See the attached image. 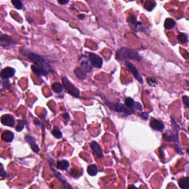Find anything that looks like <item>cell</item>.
<instances>
[{
    "instance_id": "cell-26",
    "label": "cell",
    "mask_w": 189,
    "mask_h": 189,
    "mask_svg": "<svg viewBox=\"0 0 189 189\" xmlns=\"http://www.w3.org/2000/svg\"><path fill=\"white\" fill-rule=\"evenodd\" d=\"M177 39H178L179 42L181 44H186L188 42V36L186 33H180L177 36Z\"/></svg>"
},
{
    "instance_id": "cell-19",
    "label": "cell",
    "mask_w": 189,
    "mask_h": 189,
    "mask_svg": "<svg viewBox=\"0 0 189 189\" xmlns=\"http://www.w3.org/2000/svg\"><path fill=\"white\" fill-rule=\"evenodd\" d=\"M74 73L76 77L81 80H84L86 78V72L81 67H76L74 70Z\"/></svg>"
},
{
    "instance_id": "cell-34",
    "label": "cell",
    "mask_w": 189,
    "mask_h": 189,
    "mask_svg": "<svg viewBox=\"0 0 189 189\" xmlns=\"http://www.w3.org/2000/svg\"><path fill=\"white\" fill-rule=\"evenodd\" d=\"M159 157H160L162 160H163L164 159V152L162 147L161 148H160V154H159Z\"/></svg>"
},
{
    "instance_id": "cell-5",
    "label": "cell",
    "mask_w": 189,
    "mask_h": 189,
    "mask_svg": "<svg viewBox=\"0 0 189 189\" xmlns=\"http://www.w3.org/2000/svg\"><path fill=\"white\" fill-rule=\"evenodd\" d=\"M128 22L129 23V25L132 28L134 31H142L143 33H148V30L143 25V23L140 22L137 20V17L135 16H130L128 19Z\"/></svg>"
},
{
    "instance_id": "cell-32",
    "label": "cell",
    "mask_w": 189,
    "mask_h": 189,
    "mask_svg": "<svg viewBox=\"0 0 189 189\" xmlns=\"http://www.w3.org/2000/svg\"><path fill=\"white\" fill-rule=\"evenodd\" d=\"M183 102L185 104V107L188 108L189 107V98L187 95H184L183 97Z\"/></svg>"
},
{
    "instance_id": "cell-23",
    "label": "cell",
    "mask_w": 189,
    "mask_h": 189,
    "mask_svg": "<svg viewBox=\"0 0 189 189\" xmlns=\"http://www.w3.org/2000/svg\"><path fill=\"white\" fill-rule=\"evenodd\" d=\"M52 90L56 93H61V92L63 91L64 90V86L62 84H61L60 83H58V82H55L52 84L51 86Z\"/></svg>"
},
{
    "instance_id": "cell-24",
    "label": "cell",
    "mask_w": 189,
    "mask_h": 189,
    "mask_svg": "<svg viewBox=\"0 0 189 189\" xmlns=\"http://www.w3.org/2000/svg\"><path fill=\"white\" fill-rule=\"evenodd\" d=\"M156 6V2L155 1H146L144 4V8L146 11H152L154 8Z\"/></svg>"
},
{
    "instance_id": "cell-2",
    "label": "cell",
    "mask_w": 189,
    "mask_h": 189,
    "mask_svg": "<svg viewBox=\"0 0 189 189\" xmlns=\"http://www.w3.org/2000/svg\"><path fill=\"white\" fill-rule=\"evenodd\" d=\"M23 55H24L26 57H28L31 61H33L35 64H37L38 66L44 68L45 70L48 72V73H51L53 72V69L51 67V65L47 62L46 59L43 56H39V55L36 54V53H31V52H24Z\"/></svg>"
},
{
    "instance_id": "cell-36",
    "label": "cell",
    "mask_w": 189,
    "mask_h": 189,
    "mask_svg": "<svg viewBox=\"0 0 189 189\" xmlns=\"http://www.w3.org/2000/svg\"><path fill=\"white\" fill-rule=\"evenodd\" d=\"M63 117L64 118V119H66L67 120H69V119H70V115H68L67 113H65L64 115H63Z\"/></svg>"
},
{
    "instance_id": "cell-13",
    "label": "cell",
    "mask_w": 189,
    "mask_h": 189,
    "mask_svg": "<svg viewBox=\"0 0 189 189\" xmlns=\"http://www.w3.org/2000/svg\"><path fill=\"white\" fill-rule=\"evenodd\" d=\"M90 147H91L93 153H94V155L97 157V158H103V152H102L101 146H100L99 144H98L96 141L92 142V143H90Z\"/></svg>"
},
{
    "instance_id": "cell-39",
    "label": "cell",
    "mask_w": 189,
    "mask_h": 189,
    "mask_svg": "<svg viewBox=\"0 0 189 189\" xmlns=\"http://www.w3.org/2000/svg\"><path fill=\"white\" fill-rule=\"evenodd\" d=\"M129 188H137V187L136 186H135V185H129Z\"/></svg>"
},
{
    "instance_id": "cell-31",
    "label": "cell",
    "mask_w": 189,
    "mask_h": 189,
    "mask_svg": "<svg viewBox=\"0 0 189 189\" xmlns=\"http://www.w3.org/2000/svg\"><path fill=\"white\" fill-rule=\"evenodd\" d=\"M0 176L2 177V179L7 178L8 177V174H7V172L5 171L4 167H3L2 164H1V171H0Z\"/></svg>"
},
{
    "instance_id": "cell-28",
    "label": "cell",
    "mask_w": 189,
    "mask_h": 189,
    "mask_svg": "<svg viewBox=\"0 0 189 189\" xmlns=\"http://www.w3.org/2000/svg\"><path fill=\"white\" fill-rule=\"evenodd\" d=\"M11 3L13 5V6L18 10H21L23 8V3L21 1H19V0H12L11 1Z\"/></svg>"
},
{
    "instance_id": "cell-35",
    "label": "cell",
    "mask_w": 189,
    "mask_h": 189,
    "mask_svg": "<svg viewBox=\"0 0 189 189\" xmlns=\"http://www.w3.org/2000/svg\"><path fill=\"white\" fill-rule=\"evenodd\" d=\"M69 2V1L68 0H64V1H62V0H58V3L59 4H61V5H65V4H67V3Z\"/></svg>"
},
{
    "instance_id": "cell-33",
    "label": "cell",
    "mask_w": 189,
    "mask_h": 189,
    "mask_svg": "<svg viewBox=\"0 0 189 189\" xmlns=\"http://www.w3.org/2000/svg\"><path fill=\"white\" fill-rule=\"evenodd\" d=\"M140 116L141 117L143 120H147L148 119V116H149V115H148V113H146V112H142L141 114H140Z\"/></svg>"
},
{
    "instance_id": "cell-20",
    "label": "cell",
    "mask_w": 189,
    "mask_h": 189,
    "mask_svg": "<svg viewBox=\"0 0 189 189\" xmlns=\"http://www.w3.org/2000/svg\"><path fill=\"white\" fill-rule=\"evenodd\" d=\"M69 166H70L69 162L66 160H59V161L57 162V164H56V168H58V169L62 170V171L67 170V168H69Z\"/></svg>"
},
{
    "instance_id": "cell-30",
    "label": "cell",
    "mask_w": 189,
    "mask_h": 189,
    "mask_svg": "<svg viewBox=\"0 0 189 189\" xmlns=\"http://www.w3.org/2000/svg\"><path fill=\"white\" fill-rule=\"evenodd\" d=\"M146 81L151 86H156L157 84H158L157 80L155 78H153V77H148L146 79Z\"/></svg>"
},
{
    "instance_id": "cell-9",
    "label": "cell",
    "mask_w": 189,
    "mask_h": 189,
    "mask_svg": "<svg viewBox=\"0 0 189 189\" xmlns=\"http://www.w3.org/2000/svg\"><path fill=\"white\" fill-rule=\"evenodd\" d=\"M1 123L4 126L13 127L15 126V123H16V120L13 115H9V114H6L2 116L1 118Z\"/></svg>"
},
{
    "instance_id": "cell-18",
    "label": "cell",
    "mask_w": 189,
    "mask_h": 189,
    "mask_svg": "<svg viewBox=\"0 0 189 189\" xmlns=\"http://www.w3.org/2000/svg\"><path fill=\"white\" fill-rule=\"evenodd\" d=\"M179 186L182 189H189V177H183L179 180Z\"/></svg>"
},
{
    "instance_id": "cell-1",
    "label": "cell",
    "mask_w": 189,
    "mask_h": 189,
    "mask_svg": "<svg viewBox=\"0 0 189 189\" xmlns=\"http://www.w3.org/2000/svg\"><path fill=\"white\" fill-rule=\"evenodd\" d=\"M116 59L119 61H126L129 60L140 61L142 58L138 51L128 47H122L117 51Z\"/></svg>"
},
{
    "instance_id": "cell-8",
    "label": "cell",
    "mask_w": 189,
    "mask_h": 189,
    "mask_svg": "<svg viewBox=\"0 0 189 189\" xmlns=\"http://www.w3.org/2000/svg\"><path fill=\"white\" fill-rule=\"evenodd\" d=\"M125 64H126V67L128 68L129 70V71L131 72L132 73L134 77H135V78H136V79L138 80V81L140 82V83H143V78H142V77L140 76V73H139L138 69L135 67V65H134L133 64H132L131 62H130V61H125Z\"/></svg>"
},
{
    "instance_id": "cell-27",
    "label": "cell",
    "mask_w": 189,
    "mask_h": 189,
    "mask_svg": "<svg viewBox=\"0 0 189 189\" xmlns=\"http://www.w3.org/2000/svg\"><path fill=\"white\" fill-rule=\"evenodd\" d=\"M52 134L57 139H61L62 138V132H61V131L58 127H56V128L53 129V131H52Z\"/></svg>"
},
{
    "instance_id": "cell-12",
    "label": "cell",
    "mask_w": 189,
    "mask_h": 189,
    "mask_svg": "<svg viewBox=\"0 0 189 189\" xmlns=\"http://www.w3.org/2000/svg\"><path fill=\"white\" fill-rule=\"evenodd\" d=\"M150 126L152 127V129L158 132H162L165 128V125L163 122L160 120L155 119V118H153L150 121Z\"/></svg>"
},
{
    "instance_id": "cell-25",
    "label": "cell",
    "mask_w": 189,
    "mask_h": 189,
    "mask_svg": "<svg viewBox=\"0 0 189 189\" xmlns=\"http://www.w3.org/2000/svg\"><path fill=\"white\" fill-rule=\"evenodd\" d=\"M135 102L132 98H126V100H125V104H126V106L127 108L130 109L135 110Z\"/></svg>"
},
{
    "instance_id": "cell-16",
    "label": "cell",
    "mask_w": 189,
    "mask_h": 189,
    "mask_svg": "<svg viewBox=\"0 0 189 189\" xmlns=\"http://www.w3.org/2000/svg\"><path fill=\"white\" fill-rule=\"evenodd\" d=\"M50 167H51V169L52 171H53V174L55 175V177H56V178L58 179V180H59V181L61 182V183H62L63 188H72V187L70 186V185H69V184L67 183V181L64 180V178L63 176L61 174H59V173H58V172H57L54 169V168H53L52 165H50Z\"/></svg>"
},
{
    "instance_id": "cell-14",
    "label": "cell",
    "mask_w": 189,
    "mask_h": 189,
    "mask_svg": "<svg viewBox=\"0 0 189 189\" xmlns=\"http://www.w3.org/2000/svg\"><path fill=\"white\" fill-rule=\"evenodd\" d=\"M25 140L29 143L30 145H31L32 150L35 152V153H38L40 151V148L38 147V145L36 144V140H35L34 138L31 136V135H27L25 136Z\"/></svg>"
},
{
    "instance_id": "cell-7",
    "label": "cell",
    "mask_w": 189,
    "mask_h": 189,
    "mask_svg": "<svg viewBox=\"0 0 189 189\" xmlns=\"http://www.w3.org/2000/svg\"><path fill=\"white\" fill-rule=\"evenodd\" d=\"M79 61L81 63V68L84 70L86 73H90L93 70V66H92L91 62L90 61V58L85 55H81L79 56Z\"/></svg>"
},
{
    "instance_id": "cell-15",
    "label": "cell",
    "mask_w": 189,
    "mask_h": 189,
    "mask_svg": "<svg viewBox=\"0 0 189 189\" xmlns=\"http://www.w3.org/2000/svg\"><path fill=\"white\" fill-rule=\"evenodd\" d=\"M32 71L35 73L36 75H37L38 76H47L49 73L47 70H45L44 68H42L41 67L38 66L37 64H33L32 65L31 67Z\"/></svg>"
},
{
    "instance_id": "cell-37",
    "label": "cell",
    "mask_w": 189,
    "mask_h": 189,
    "mask_svg": "<svg viewBox=\"0 0 189 189\" xmlns=\"http://www.w3.org/2000/svg\"><path fill=\"white\" fill-rule=\"evenodd\" d=\"M78 17L80 19H84L85 16H84V15H83V14H79V15H78Z\"/></svg>"
},
{
    "instance_id": "cell-21",
    "label": "cell",
    "mask_w": 189,
    "mask_h": 189,
    "mask_svg": "<svg viewBox=\"0 0 189 189\" xmlns=\"http://www.w3.org/2000/svg\"><path fill=\"white\" fill-rule=\"evenodd\" d=\"M176 25V21H174L173 19H171V18H168L165 20V22H164V27L166 30H170L171 28H173Z\"/></svg>"
},
{
    "instance_id": "cell-17",
    "label": "cell",
    "mask_w": 189,
    "mask_h": 189,
    "mask_svg": "<svg viewBox=\"0 0 189 189\" xmlns=\"http://www.w3.org/2000/svg\"><path fill=\"white\" fill-rule=\"evenodd\" d=\"M2 139L3 141L7 142V143H11L14 139V134L11 131L6 130L2 135Z\"/></svg>"
},
{
    "instance_id": "cell-11",
    "label": "cell",
    "mask_w": 189,
    "mask_h": 189,
    "mask_svg": "<svg viewBox=\"0 0 189 189\" xmlns=\"http://www.w3.org/2000/svg\"><path fill=\"white\" fill-rule=\"evenodd\" d=\"M15 73H16V70L14 68L8 67L4 68L2 70L1 78L2 80H8L9 78L14 76Z\"/></svg>"
},
{
    "instance_id": "cell-29",
    "label": "cell",
    "mask_w": 189,
    "mask_h": 189,
    "mask_svg": "<svg viewBox=\"0 0 189 189\" xmlns=\"http://www.w3.org/2000/svg\"><path fill=\"white\" fill-rule=\"evenodd\" d=\"M24 126H25V122L24 120H18V124L17 126H16V131L17 132H21V130L24 129Z\"/></svg>"
},
{
    "instance_id": "cell-4",
    "label": "cell",
    "mask_w": 189,
    "mask_h": 189,
    "mask_svg": "<svg viewBox=\"0 0 189 189\" xmlns=\"http://www.w3.org/2000/svg\"><path fill=\"white\" fill-rule=\"evenodd\" d=\"M62 85L64 86V88L67 91V93H69L70 95H73L75 98H79L80 97V91L78 88L76 87V86L73 84L69 81L67 77L64 76L62 77Z\"/></svg>"
},
{
    "instance_id": "cell-6",
    "label": "cell",
    "mask_w": 189,
    "mask_h": 189,
    "mask_svg": "<svg viewBox=\"0 0 189 189\" xmlns=\"http://www.w3.org/2000/svg\"><path fill=\"white\" fill-rule=\"evenodd\" d=\"M89 58H90L92 66L94 67L95 68H98V69H100V68L102 67L103 59H102L101 56L95 54V53H89Z\"/></svg>"
},
{
    "instance_id": "cell-3",
    "label": "cell",
    "mask_w": 189,
    "mask_h": 189,
    "mask_svg": "<svg viewBox=\"0 0 189 189\" xmlns=\"http://www.w3.org/2000/svg\"><path fill=\"white\" fill-rule=\"evenodd\" d=\"M103 101L105 102L106 105L109 107L110 109L114 110V111L117 112L118 113L120 114V115H123V116H127V115H132L135 112V110L130 109L127 108L126 106L123 105L120 103H112V102H109L106 98H104L103 97Z\"/></svg>"
},
{
    "instance_id": "cell-38",
    "label": "cell",
    "mask_w": 189,
    "mask_h": 189,
    "mask_svg": "<svg viewBox=\"0 0 189 189\" xmlns=\"http://www.w3.org/2000/svg\"><path fill=\"white\" fill-rule=\"evenodd\" d=\"M34 122H35V123H36V125H37V126H39L40 124H41V123H40V122L38 121V119H36L34 120Z\"/></svg>"
},
{
    "instance_id": "cell-10",
    "label": "cell",
    "mask_w": 189,
    "mask_h": 189,
    "mask_svg": "<svg viewBox=\"0 0 189 189\" xmlns=\"http://www.w3.org/2000/svg\"><path fill=\"white\" fill-rule=\"evenodd\" d=\"M15 44H16V43L13 41V39L11 38V36H9L8 35L2 34L1 36V38H0V45H1L2 47L9 48L10 47L13 46V45Z\"/></svg>"
},
{
    "instance_id": "cell-22",
    "label": "cell",
    "mask_w": 189,
    "mask_h": 189,
    "mask_svg": "<svg viewBox=\"0 0 189 189\" xmlns=\"http://www.w3.org/2000/svg\"><path fill=\"white\" fill-rule=\"evenodd\" d=\"M87 173L89 175L92 177L97 175V174H98V167H97V165H95V164L89 165L87 168Z\"/></svg>"
}]
</instances>
